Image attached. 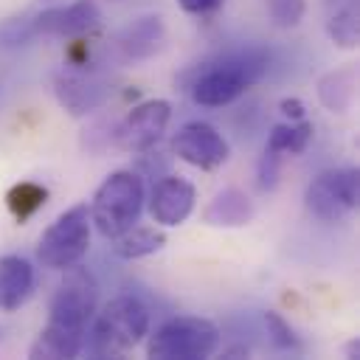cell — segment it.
Returning a JSON list of instances; mask_svg holds the SVG:
<instances>
[{"label":"cell","mask_w":360,"mask_h":360,"mask_svg":"<svg viewBox=\"0 0 360 360\" xmlns=\"http://www.w3.org/2000/svg\"><path fill=\"white\" fill-rule=\"evenodd\" d=\"M267 68H270V53L253 45L208 59L188 84L191 101L200 107H225L236 101L250 84H256L267 73Z\"/></svg>","instance_id":"cell-1"},{"label":"cell","mask_w":360,"mask_h":360,"mask_svg":"<svg viewBox=\"0 0 360 360\" xmlns=\"http://www.w3.org/2000/svg\"><path fill=\"white\" fill-rule=\"evenodd\" d=\"M149 332V309L135 295H115L90 321L84 349L93 357H121Z\"/></svg>","instance_id":"cell-2"},{"label":"cell","mask_w":360,"mask_h":360,"mask_svg":"<svg viewBox=\"0 0 360 360\" xmlns=\"http://www.w3.org/2000/svg\"><path fill=\"white\" fill-rule=\"evenodd\" d=\"M143 180L141 174L121 169L112 172L93 194L90 202V222L104 239L121 236L127 228H132L143 211Z\"/></svg>","instance_id":"cell-3"},{"label":"cell","mask_w":360,"mask_h":360,"mask_svg":"<svg viewBox=\"0 0 360 360\" xmlns=\"http://www.w3.org/2000/svg\"><path fill=\"white\" fill-rule=\"evenodd\" d=\"M219 346V329L200 315H177L155 329L146 354L152 360H202Z\"/></svg>","instance_id":"cell-4"},{"label":"cell","mask_w":360,"mask_h":360,"mask_svg":"<svg viewBox=\"0 0 360 360\" xmlns=\"http://www.w3.org/2000/svg\"><path fill=\"white\" fill-rule=\"evenodd\" d=\"M90 248V208L76 202L62 211L39 236L37 259L48 270H68L84 259Z\"/></svg>","instance_id":"cell-5"},{"label":"cell","mask_w":360,"mask_h":360,"mask_svg":"<svg viewBox=\"0 0 360 360\" xmlns=\"http://www.w3.org/2000/svg\"><path fill=\"white\" fill-rule=\"evenodd\" d=\"M62 273H65V278L59 281V287L51 298V307H48V323L87 338V326H90V321L96 315V304H98V284H96L93 273L82 264H73Z\"/></svg>","instance_id":"cell-6"},{"label":"cell","mask_w":360,"mask_h":360,"mask_svg":"<svg viewBox=\"0 0 360 360\" xmlns=\"http://www.w3.org/2000/svg\"><path fill=\"white\" fill-rule=\"evenodd\" d=\"M360 200V174L357 169H326L312 177L304 191L307 211L321 222H340L346 219Z\"/></svg>","instance_id":"cell-7"},{"label":"cell","mask_w":360,"mask_h":360,"mask_svg":"<svg viewBox=\"0 0 360 360\" xmlns=\"http://www.w3.org/2000/svg\"><path fill=\"white\" fill-rule=\"evenodd\" d=\"M53 93L70 115H87L107 104L112 84L98 70H87V65H73L53 76Z\"/></svg>","instance_id":"cell-8"},{"label":"cell","mask_w":360,"mask_h":360,"mask_svg":"<svg viewBox=\"0 0 360 360\" xmlns=\"http://www.w3.org/2000/svg\"><path fill=\"white\" fill-rule=\"evenodd\" d=\"M169 118H172V107L163 98H149L135 104L115 127V146L124 152H149L163 138Z\"/></svg>","instance_id":"cell-9"},{"label":"cell","mask_w":360,"mask_h":360,"mask_svg":"<svg viewBox=\"0 0 360 360\" xmlns=\"http://www.w3.org/2000/svg\"><path fill=\"white\" fill-rule=\"evenodd\" d=\"M172 152L186 160L188 166H197V169H219L228 155H231V146L228 141L222 138V132H217L211 124L205 121H188L183 124L174 138H172Z\"/></svg>","instance_id":"cell-10"},{"label":"cell","mask_w":360,"mask_h":360,"mask_svg":"<svg viewBox=\"0 0 360 360\" xmlns=\"http://www.w3.org/2000/svg\"><path fill=\"white\" fill-rule=\"evenodd\" d=\"M101 25V8L96 0H76L70 6H56L34 14L37 37H56V39H79L93 34Z\"/></svg>","instance_id":"cell-11"},{"label":"cell","mask_w":360,"mask_h":360,"mask_svg":"<svg viewBox=\"0 0 360 360\" xmlns=\"http://www.w3.org/2000/svg\"><path fill=\"white\" fill-rule=\"evenodd\" d=\"M194 200H197V191L186 177L166 174L149 191V217L163 228L183 225L194 211Z\"/></svg>","instance_id":"cell-12"},{"label":"cell","mask_w":360,"mask_h":360,"mask_svg":"<svg viewBox=\"0 0 360 360\" xmlns=\"http://www.w3.org/2000/svg\"><path fill=\"white\" fill-rule=\"evenodd\" d=\"M166 39V25L158 14H146L124 25L115 37V51L124 62H146L152 59Z\"/></svg>","instance_id":"cell-13"},{"label":"cell","mask_w":360,"mask_h":360,"mask_svg":"<svg viewBox=\"0 0 360 360\" xmlns=\"http://www.w3.org/2000/svg\"><path fill=\"white\" fill-rule=\"evenodd\" d=\"M256 217L253 200L242 188H222L211 197L202 211V222L211 228H245Z\"/></svg>","instance_id":"cell-14"},{"label":"cell","mask_w":360,"mask_h":360,"mask_svg":"<svg viewBox=\"0 0 360 360\" xmlns=\"http://www.w3.org/2000/svg\"><path fill=\"white\" fill-rule=\"evenodd\" d=\"M34 292V267L22 256H0V309H20Z\"/></svg>","instance_id":"cell-15"},{"label":"cell","mask_w":360,"mask_h":360,"mask_svg":"<svg viewBox=\"0 0 360 360\" xmlns=\"http://www.w3.org/2000/svg\"><path fill=\"white\" fill-rule=\"evenodd\" d=\"M357 96V65H343L318 79V98L329 112H349Z\"/></svg>","instance_id":"cell-16"},{"label":"cell","mask_w":360,"mask_h":360,"mask_svg":"<svg viewBox=\"0 0 360 360\" xmlns=\"http://www.w3.org/2000/svg\"><path fill=\"white\" fill-rule=\"evenodd\" d=\"M82 352H84V335H73L51 323L42 326V332L28 349V354L37 360H70V357H79Z\"/></svg>","instance_id":"cell-17"},{"label":"cell","mask_w":360,"mask_h":360,"mask_svg":"<svg viewBox=\"0 0 360 360\" xmlns=\"http://www.w3.org/2000/svg\"><path fill=\"white\" fill-rule=\"evenodd\" d=\"M110 242H112V253L118 259L129 262V259H143V256L158 253L166 245V233L158 231V228H138V225H132L121 236H115Z\"/></svg>","instance_id":"cell-18"},{"label":"cell","mask_w":360,"mask_h":360,"mask_svg":"<svg viewBox=\"0 0 360 360\" xmlns=\"http://www.w3.org/2000/svg\"><path fill=\"white\" fill-rule=\"evenodd\" d=\"M312 124L309 121H284V124H276L267 135V149L278 152V155H301L309 141H312Z\"/></svg>","instance_id":"cell-19"},{"label":"cell","mask_w":360,"mask_h":360,"mask_svg":"<svg viewBox=\"0 0 360 360\" xmlns=\"http://www.w3.org/2000/svg\"><path fill=\"white\" fill-rule=\"evenodd\" d=\"M45 200H48V188L34 183V180H20L6 194V205H8V211H11V217L17 222L31 219L45 205Z\"/></svg>","instance_id":"cell-20"},{"label":"cell","mask_w":360,"mask_h":360,"mask_svg":"<svg viewBox=\"0 0 360 360\" xmlns=\"http://www.w3.org/2000/svg\"><path fill=\"white\" fill-rule=\"evenodd\" d=\"M326 34L338 48H357L360 37V17H357V0H346L340 8H335L326 20Z\"/></svg>","instance_id":"cell-21"},{"label":"cell","mask_w":360,"mask_h":360,"mask_svg":"<svg viewBox=\"0 0 360 360\" xmlns=\"http://www.w3.org/2000/svg\"><path fill=\"white\" fill-rule=\"evenodd\" d=\"M264 329H267V335H270V340H273L276 349L290 352V354H301V352H304L301 338L295 335V329H292L278 312H273V309L264 312Z\"/></svg>","instance_id":"cell-22"},{"label":"cell","mask_w":360,"mask_h":360,"mask_svg":"<svg viewBox=\"0 0 360 360\" xmlns=\"http://www.w3.org/2000/svg\"><path fill=\"white\" fill-rule=\"evenodd\" d=\"M31 39H37L34 14H22L0 22V48H20V45H28Z\"/></svg>","instance_id":"cell-23"},{"label":"cell","mask_w":360,"mask_h":360,"mask_svg":"<svg viewBox=\"0 0 360 360\" xmlns=\"http://www.w3.org/2000/svg\"><path fill=\"white\" fill-rule=\"evenodd\" d=\"M264 6H267L273 25H278V28H295L307 14L304 0H264Z\"/></svg>","instance_id":"cell-24"},{"label":"cell","mask_w":360,"mask_h":360,"mask_svg":"<svg viewBox=\"0 0 360 360\" xmlns=\"http://www.w3.org/2000/svg\"><path fill=\"white\" fill-rule=\"evenodd\" d=\"M281 158L284 155H278V152H273V149L264 146V152L259 158V169H256V186H259V191H273L276 188L278 172H281Z\"/></svg>","instance_id":"cell-25"},{"label":"cell","mask_w":360,"mask_h":360,"mask_svg":"<svg viewBox=\"0 0 360 360\" xmlns=\"http://www.w3.org/2000/svg\"><path fill=\"white\" fill-rule=\"evenodd\" d=\"M177 6H180L186 14L202 17V14H214L217 8H222L225 0H177Z\"/></svg>","instance_id":"cell-26"},{"label":"cell","mask_w":360,"mask_h":360,"mask_svg":"<svg viewBox=\"0 0 360 360\" xmlns=\"http://www.w3.org/2000/svg\"><path fill=\"white\" fill-rule=\"evenodd\" d=\"M278 110H281V115L290 118V121H301V118H304V101H301V98H281Z\"/></svg>","instance_id":"cell-27"},{"label":"cell","mask_w":360,"mask_h":360,"mask_svg":"<svg viewBox=\"0 0 360 360\" xmlns=\"http://www.w3.org/2000/svg\"><path fill=\"white\" fill-rule=\"evenodd\" d=\"M360 354V343L357 340H352L349 346H346V357H357Z\"/></svg>","instance_id":"cell-28"}]
</instances>
